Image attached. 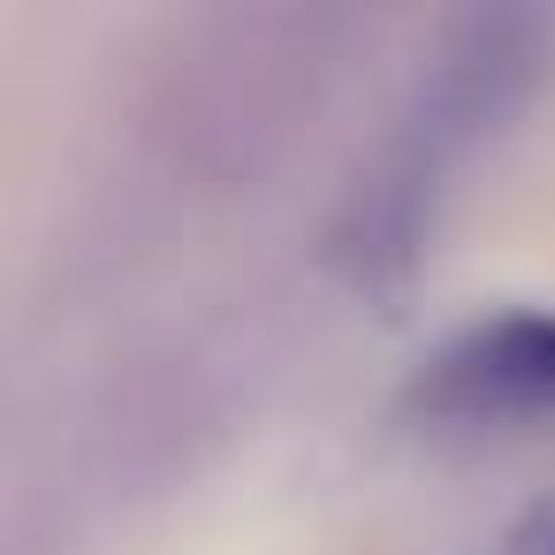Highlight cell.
I'll return each mask as SVG.
<instances>
[{
  "mask_svg": "<svg viewBox=\"0 0 555 555\" xmlns=\"http://www.w3.org/2000/svg\"><path fill=\"white\" fill-rule=\"evenodd\" d=\"M517 555H555V494L525 509V525H517Z\"/></svg>",
  "mask_w": 555,
  "mask_h": 555,
  "instance_id": "obj_2",
  "label": "cell"
},
{
  "mask_svg": "<svg viewBox=\"0 0 555 555\" xmlns=\"http://www.w3.org/2000/svg\"><path fill=\"white\" fill-rule=\"evenodd\" d=\"M411 411L426 426H464V434L555 418V312L517 305V312L456 327L441 350L418 358Z\"/></svg>",
  "mask_w": 555,
  "mask_h": 555,
  "instance_id": "obj_1",
  "label": "cell"
}]
</instances>
